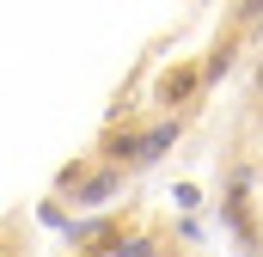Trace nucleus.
Instances as JSON below:
<instances>
[{"mask_svg": "<svg viewBox=\"0 0 263 257\" xmlns=\"http://www.w3.org/2000/svg\"><path fill=\"white\" fill-rule=\"evenodd\" d=\"M257 92H263V62H257Z\"/></svg>", "mask_w": 263, "mask_h": 257, "instance_id": "4", "label": "nucleus"}, {"mask_svg": "<svg viewBox=\"0 0 263 257\" xmlns=\"http://www.w3.org/2000/svg\"><path fill=\"white\" fill-rule=\"evenodd\" d=\"M117 184H123L117 172H98V178H86V184H80L73 202H80V208H98V202H110V196H117Z\"/></svg>", "mask_w": 263, "mask_h": 257, "instance_id": "2", "label": "nucleus"}, {"mask_svg": "<svg viewBox=\"0 0 263 257\" xmlns=\"http://www.w3.org/2000/svg\"><path fill=\"white\" fill-rule=\"evenodd\" d=\"M147 251H153L147 239H129V245H117V251H110V257H147Z\"/></svg>", "mask_w": 263, "mask_h": 257, "instance_id": "3", "label": "nucleus"}, {"mask_svg": "<svg viewBox=\"0 0 263 257\" xmlns=\"http://www.w3.org/2000/svg\"><path fill=\"white\" fill-rule=\"evenodd\" d=\"M178 117H165V123H153L147 135H135V166H153V159H165L172 147H178Z\"/></svg>", "mask_w": 263, "mask_h": 257, "instance_id": "1", "label": "nucleus"}]
</instances>
